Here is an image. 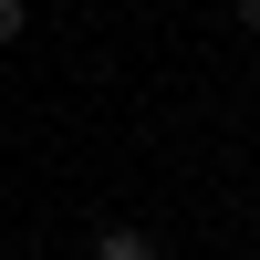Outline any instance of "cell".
Listing matches in <instances>:
<instances>
[{
  "label": "cell",
  "mask_w": 260,
  "mask_h": 260,
  "mask_svg": "<svg viewBox=\"0 0 260 260\" xmlns=\"http://www.w3.org/2000/svg\"><path fill=\"white\" fill-rule=\"evenodd\" d=\"M94 260H156L146 229H94Z\"/></svg>",
  "instance_id": "1"
},
{
  "label": "cell",
  "mask_w": 260,
  "mask_h": 260,
  "mask_svg": "<svg viewBox=\"0 0 260 260\" xmlns=\"http://www.w3.org/2000/svg\"><path fill=\"white\" fill-rule=\"evenodd\" d=\"M21 21H31V11H21V0H0V42H21Z\"/></svg>",
  "instance_id": "2"
},
{
  "label": "cell",
  "mask_w": 260,
  "mask_h": 260,
  "mask_svg": "<svg viewBox=\"0 0 260 260\" xmlns=\"http://www.w3.org/2000/svg\"><path fill=\"white\" fill-rule=\"evenodd\" d=\"M229 21H240V31H250V42H260V0H229Z\"/></svg>",
  "instance_id": "3"
}]
</instances>
